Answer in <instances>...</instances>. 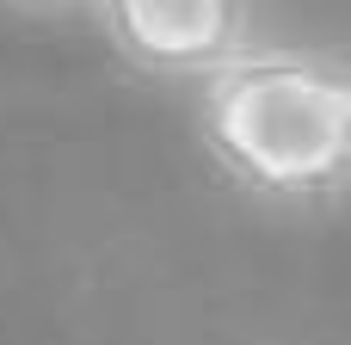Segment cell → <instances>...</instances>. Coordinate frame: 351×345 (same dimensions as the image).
<instances>
[{
	"label": "cell",
	"mask_w": 351,
	"mask_h": 345,
	"mask_svg": "<svg viewBox=\"0 0 351 345\" xmlns=\"http://www.w3.org/2000/svg\"><path fill=\"white\" fill-rule=\"evenodd\" d=\"M210 160L284 210L351 198V62L308 43H247L197 86Z\"/></svg>",
	"instance_id": "6da1fadb"
},
{
	"label": "cell",
	"mask_w": 351,
	"mask_h": 345,
	"mask_svg": "<svg viewBox=\"0 0 351 345\" xmlns=\"http://www.w3.org/2000/svg\"><path fill=\"white\" fill-rule=\"evenodd\" d=\"M105 43L148 80H210L253 43V0H93Z\"/></svg>",
	"instance_id": "7a4b0ae2"
},
{
	"label": "cell",
	"mask_w": 351,
	"mask_h": 345,
	"mask_svg": "<svg viewBox=\"0 0 351 345\" xmlns=\"http://www.w3.org/2000/svg\"><path fill=\"white\" fill-rule=\"evenodd\" d=\"M19 12H37V19H62V12H93V0H6Z\"/></svg>",
	"instance_id": "3957f363"
}]
</instances>
